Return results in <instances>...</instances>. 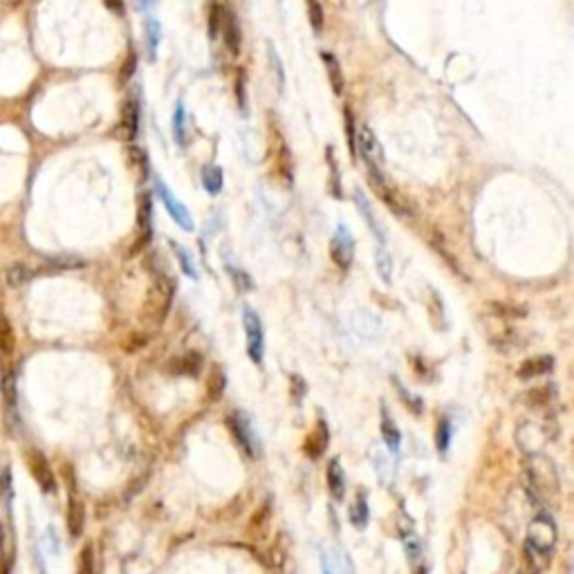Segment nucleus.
I'll return each instance as SVG.
<instances>
[{
  "label": "nucleus",
  "mask_w": 574,
  "mask_h": 574,
  "mask_svg": "<svg viewBox=\"0 0 574 574\" xmlns=\"http://www.w3.org/2000/svg\"><path fill=\"white\" fill-rule=\"evenodd\" d=\"M527 476H530L532 487L543 500H552L554 496H559V489H561L559 474H556L554 462L549 460L547 455L532 453L527 458Z\"/></svg>",
  "instance_id": "obj_1"
},
{
  "label": "nucleus",
  "mask_w": 574,
  "mask_h": 574,
  "mask_svg": "<svg viewBox=\"0 0 574 574\" xmlns=\"http://www.w3.org/2000/svg\"><path fill=\"white\" fill-rule=\"evenodd\" d=\"M171 301H173V283H171L168 279H157V283L153 285L151 294H148L146 309H144L142 319L153 330L159 328V326L164 323L166 314H168Z\"/></svg>",
  "instance_id": "obj_2"
},
{
  "label": "nucleus",
  "mask_w": 574,
  "mask_h": 574,
  "mask_svg": "<svg viewBox=\"0 0 574 574\" xmlns=\"http://www.w3.org/2000/svg\"><path fill=\"white\" fill-rule=\"evenodd\" d=\"M554 545H556V527L552 519L545 514H538L530 523V530H527V552L549 554L554 549Z\"/></svg>",
  "instance_id": "obj_3"
},
{
  "label": "nucleus",
  "mask_w": 574,
  "mask_h": 574,
  "mask_svg": "<svg viewBox=\"0 0 574 574\" xmlns=\"http://www.w3.org/2000/svg\"><path fill=\"white\" fill-rule=\"evenodd\" d=\"M243 326L247 335V354L254 363L262 361V354H265V335H262V323L260 316L251 307L243 309Z\"/></svg>",
  "instance_id": "obj_4"
},
{
  "label": "nucleus",
  "mask_w": 574,
  "mask_h": 574,
  "mask_svg": "<svg viewBox=\"0 0 574 574\" xmlns=\"http://www.w3.org/2000/svg\"><path fill=\"white\" fill-rule=\"evenodd\" d=\"M155 191H157V195H159V200L164 202L168 215L178 222V227H182L185 232H193V220H191L189 209L175 198L173 193H171V189L166 187V182H162L159 178H155Z\"/></svg>",
  "instance_id": "obj_5"
},
{
  "label": "nucleus",
  "mask_w": 574,
  "mask_h": 574,
  "mask_svg": "<svg viewBox=\"0 0 574 574\" xmlns=\"http://www.w3.org/2000/svg\"><path fill=\"white\" fill-rule=\"evenodd\" d=\"M330 256L335 260V265L341 269H348L354 258V238L348 232L346 225H339L335 238L330 240Z\"/></svg>",
  "instance_id": "obj_6"
},
{
  "label": "nucleus",
  "mask_w": 574,
  "mask_h": 574,
  "mask_svg": "<svg viewBox=\"0 0 574 574\" xmlns=\"http://www.w3.org/2000/svg\"><path fill=\"white\" fill-rule=\"evenodd\" d=\"M27 465H29V472L36 480V485L43 493H54L56 491V478H54V472L48 462V458H45L39 449H32L27 453Z\"/></svg>",
  "instance_id": "obj_7"
},
{
  "label": "nucleus",
  "mask_w": 574,
  "mask_h": 574,
  "mask_svg": "<svg viewBox=\"0 0 574 574\" xmlns=\"http://www.w3.org/2000/svg\"><path fill=\"white\" fill-rule=\"evenodd\" d=\"M67 534L72 538H79L86 530V505L76 496H70L67 500Z\"/></svg>",
  "instance_id": "obj_8"
},
{
  "label": "nucleus",
  "mask_w": 574,
  "mask_h": 574,
  "mask_svg": "<svg viewBox=\"0 0 574 574\" xmlns=\"http://www.w3.org/2000/svg\"><path fill=\"white\" fill-rule=\"evenodd\" d=\"M220 32L225 36V45L227 50L232 52L234 56H238L240 52V43H243V36H240V27H238V18L232 11H225L222 9V25H220Z\"/></svg>",
  "instance_id": "obj_9"
},
{
  "label": "nucleus",
  "mask_w": 574,
  "mask_h": 574,
  "mask_svg": "<svg viewBox=\"0 0 574 574\" xmlns=\"http://www.w3.org/2000/svg\"><path fill=\"white\" fill-rule=\"evenodd\" d=\"M554 368V359L549 354H541V357H532L525 359L519 368V377L521 380H534V377H543L547 373H552Z\"/></svg>",
  "instance_id": "obj_10"
},
{
  "label": "nucleus",
  "mask_w": 574,
  "mask_h": 574,
  "mask_svg": "<svg viewBox=\"0 0 574 574\" xmlns=\"http://www.w3.org/2000/svg\"><path fill=\"white\" fill-rule=\"evenodd\" d=\"M328 489L332 493V498L335 500H343L346 496V478H343V469L339 467V460H330L328 465Z\"/></svg>",
  "instance_id": "obj_11"
},
{
  "label": "nucleus",
  "mask_w": 574,
  "mask_h": 574,
  "mask_svg": "<svg viewBox=\"0 0 574 574\" xmlns=\"http://www.w3.org/2000/svg\"><path fill=\"white\" fill-rule=\"evenodd\" d=\"M321 59H323V63H326L332 93H335L337 97H341V93H343V72H341V65L337 61V56L330 54V52H321Z\"/></svg>",
  "instance_id": "obj_12"
},
{
  "label": "nucleus",
  "mask_w": 574,
  "mask_h": 574,
  "mask_svg": "<svg viewBox=\"0 0 574 574\" xmlns=\"http://www.w3.org/2000/svg\"><path fill=\"white\" fill-rule=\"evenodd\" d=\"M124 128H126V137L128 140H135L137 131H140V101L135 97L126 103L124 108Z\"/></svg>",
  "instance_id": "obj_13"
},
{
  "label": "nucleus",
  "mask_w": 574,
  "mask_h": 574,
  "mask_svg": "<svg viewBox=\"0 0 574 574\" xmlns=\"http://www.w3.org/2000/svg\"><path fill=\"white\" fill-rule=\"evenodd\" d=\"M229 424H232V433L238 438V442L243 444V449L251 455L256 449H254V442H251V431H249V424L245 418H240V415H234V418H229Z\"/></svg>",
  "instance_id": "obj_14"
},
{
  "label": "nucleus",
  "mask_w": 574,
  "mask_h": 574,
  "mask_svg": "<svg viewBox=\"0 0 574 574\" xmlns=\"http://www.w3.org/2000/svg\"><path fill=\"white\" fill-rule=\"evenodd\" d=\"M375 269L377 274H380V279L388 285L390 281H393V258H390V254L386 251L384 245H380L375 249Z\"/></svg>",
  "instance_id": "obj_15"
},
{
  "label": "nucleus",
  "mask_w": 574,
  "mask_h": 574,
  "mask_svg": "<svg viewBox=\"0 0 574 574\" xmlns=\"http://www.w3.org/2000/svg\"><path fill=\"white\" fill-rule=\"evenodd\" d=\"M202 185H204V189L209 195L220 193L222 191V171H220V166H213V164L204 166L202 168Z\"/></svg>",
  "instance_id": "obj_16"
},
{
  "label": "nucleus",
  "mask_w": 574,
  "mask_h": 574,
  "mask_svg": "<svg viewBox=\"0 0 574 574\" xmlns=\"http://www.w3.org/2000/svg\"><path fill=\"white\" fill-rule=\"evenodd\" d=\"M382 435H384V442L388 444L390 451H397L399 449V431H397V424L390 420L386 406L382 408Z\"/></svg>",
  "instance_id": "obj_17"
},
{
  "label": "nucleus",
  "mask_w": 574,
  "mask_h": 574,
  "mask_svg": "<svg viewBox=\"0 0 574 574\" xmlns=\"http://www.w3.org/2000/svg\"><path fill=\"white\" fill-rule=\"evenodd\" d=\"M354 200H357V206H359V211H361V215L366 218V222H368V227L373 229V234L380 238V245H386V238H384V234H382V229H380V225H377V220L373 218V211H371V204H368V200H366V195L357 189L354 191Z\"/></svg>",
  "instance_id": "obj_18"
},
{
  "label": "nucleus",
  "mask_w": 574,
  "mask_h": 574,
  "mask_svg": "<svg viewBox=\"0 0 574 574\" xmlns=\"http://www.w3.org/2000/svg\"><path fill=\"white\" fill-rule=\"evenodd\" d=\"M321 563H323V570L326 574H352V568L346 559H343V554H323L321 556Z\"/></svg>",
  "instance_id": "obj_19"
},
{
  "label": "nucleus",
  "mask_w": 574,
  "mask_h": 574,
  "mask_svg": "<svg viewBox=\"0 0 574 574\" xmlns=\"http://www.w3.org/2000/svg\"><path fill=\"white\" fill-rule=\"evenodd\" d=\"M554 395H556L554 384H545V386L534 388V390H530V393H527V404L534 406V408L545 406V404H549V401L554 399Z\"/></svg>",
  "instance_id": "obj_20"
},
{
  "label": "nucleus",
  "mask_w": 574,
  "mask_h": 574,
  "mask_svg": "<svg viewBox=\"0 0 574 574\" xmlns=\"http://www.w3.org/2000/svg\"><path fill=\"white\" fill-rule=\"evenodd\" d=\"M76 574H95V547L93 543H86L79 552Z\"/></svg>",
  "instance_id": "obj_21"
},
{
  "label": "nucleus",
  "mask_w": 574,
  "mask_h": 574,
  "mask_svg": "<svg viewBox=\"0 0 574 574\" xmlns=\"http://www.w3.org/2000/svg\"><path fill=\"white\" fill-rule=\"evenodd\" d=\"M173 135L178 144H187V119H185V106L178 101L175 114H173Z\"/></svg>",
  "instance_id": "obj_22"
},
{
  "label": "nucleus",
  "mask_w": 574,
  "mask_h": 574,
  "mask_svg": "<svg viewBox=\"0 0 574 574\" xmlns=\"http://www.w3.org/2000/svg\"><path fill=\"white\" fill-rule=\"evenodd\" d=\"M491 309H493V314L502 316V319H523V316H527L525 307L512 305V303H491Z\"/></svg>",
  "instance_id": "obj_23"
},
{
  "label": "nucleus",
  "mask_w": 574,
  "mask_h": 574,
  "mask_svg": "<svg viewBox=\"0 0 574 574\" xmlns=\"http://www.w3.org/2000/svg\"><path fill=\"white\" fill-rule=\"evenodd\" d=\"M350 519H352V525H357V527H366V523H368V505H366L363 493L354 500L352 509H350Z\"/></svg>",
  "instance_id": "obj_24"
},
{
  "label": "nucleus",
  "mask_w": 574,
  "mask_h": 574,
  "mask_svg": "<svg viewBox=\"0 0 574 574\" xmlns=\"http://www.w3.org/2000/svg\"><path fill=\"white\" fill-rule=\"evenodd\" d=\"M200 354H187V357H182L178 359L173 366H175V373H187V375H195V373H200Z\"/></svg>",
  "instance_id": "obj_25"
},
{
  "label": "nucleus",
  "mask_w": 574,
  "mask_h": 574,
  "mask_svg": "<svg viewBox=\"0 0 574 574\" xmlns=\"http://www.w3.org/2000/svg\"><path fill=\"white\" fill-rule=\"evenodd\" d=\"M0 350L5 354L14 352V332H11V326L5 316H0Z\"/></svg>",
  "instance_id": "obj_26"
},
{
  "label": "nucleus",
  "mask_w": 574,
  "mask_h": 574,
  "mask_svg": "<svg viewBox=\"0 0 574 574\" xmlns=\"http://www.w3.org/2000/svg\"><path fill=\"white\" fill-rule=\"evenodd\" d=\"M307 11H309V25L312 29L319 34L326 25V18H323V7H321L319 0H307Z\"/></svg>",
  "instance_id": "obj_27"
},
{
  "label": "nucleus",
  "mask_w": 574,
  "mask_h": 574,
  "mask_svg": "<svg viewBox=\"0 0 574 574\" xmlns=\"http://www.w3.org/2000/svg\"><path fill=\"white\" fill-rule=\"evenodd\" d=\"M159 36H162V27H159V22L155 18H151L146 22V41H148V52H151V56H155Z\"/></svg>",
  "instance_id": "obj_28"
},
{
  "label": "nucleus",
  "mask_w": 574,
  "mask_h": 574,
  "mask_svg": "<svg viewBox=\"0 0 574 574\" xmlns=\"http://www.w3.org/2000/svg\"><path fill=\"white\" fill-rule=\"evenodd\" d=\"M171 247H173L175 256L180 258V267H182V272H185L191 281H198V272H195V269H193V265H191V256H189V251H187L185 247H178L175 243L171 245Z\"/></svg>",
  "instance_id": "obj_29"
},
{
  "label": "nucleus",
  "mask_w": 574,
  "mask_h": 574,
  "mask_svg": "<svg viewBox=\"0 0 574 574\" xmlns=\"http://www.w3.org/2000/svg\"><path fill=\"white\" fill-rule=\"evenodd\" d=\"M267 56H269V65H272V70H274V74H276V88H279V93L283 95V86H285V74H283V63H281V59H279V54H276V50L272 48H267Z\"/></svg>",
  "instance_id": "obj_30"
},
{
  "label": "nucleus",
  "mask_w": 574,
  "mask_h": 574,
  "mask_svg": "<svg viewBox=\"0 0 574 574\" xmlns=\"http://www.w3.org/2000/svg\"><path fill=\"white\" fill-rule=\"evenodd\" d=\"M220 25H222V7L213 5L211 14H209V34L211 39H215V34H220Z\"/></svg>",
  "instance_id": "obj_31"
},
{
  "label": "nucleus",
  "mask_w": 574,
  "mask_h": 574,
  "mask_svg": "<svg viewBox=\"0 0 574 574\" xmlns=\"http://www.w3.org/2000/svg\"><path fill=\"white\" fill-rule=\"evenodd\" d=\"M29 276H32V272H29L27 267H22V265H18V267H14V269H9V272H7V279H9L11 285L25 283V281H29Z\"/></svg>",
  "instance_id": "obj_32"
},
{
  "label": "nucleus",
  "mask_w": 574,
  "mask_h": 574,
  "mask_svg": "<svg viewBox=\"0 0 574 574\" xmlns=\"http://www.w3.org/2000/svg\"><path fill=\"white\" fill-rule=\"evenodd\" d=\"M451 429H449V422L446 420H442L440 424H438V449L444 453L446 451V446H449V438H451V433H449Z\"/></svg>",
  "instance_id": "obj_33"
},
{
  "label": "nucleus",
  "mask_w": 574,
  "mask_h": 574,
  "mask_svg": "<svg viewBox=\"0 0 574 574\" xmlns=\"http://www.w3.org/2000/svg\"><path fill=\"white\" fill-rule=\"evenodd\" d=\"M103 3H106L114 14H124V0H103Z\"/></svg>",
  "instance_id": "obj_34"
},
{
  "label": "nucleus",
  "mask_w": 574,
  "mask_h": 574,
  "mask_svg": "<svg viewBox=\"0 0 574 574\" xmlns=\"http://www.w3.org/2000/svg\"><path fill=\"white\" fill-rule=\"evenodd\" d=\"M238 103H240V108H245V86H243V74H240V81H238Z\"/></svg>",
  "instance_id": "obj_35"
},
{
  "label": "nucleus",
  "mask_w": 574,
  "mask_h": 574,
  "mask_svg": "<svg viewBox=\"0 0 574 574\" xmlns=\"http://www.w3.org/2000/svg\"><path fill=\"white\" fill-rule=\"evenodd\" d=\"M348 114V140H350V148L354 151V131H352V114H350V110L346 112Z\"/></svg>",
  "instance_id": "obj_36"
},
{
  "label": "nucleus",
  "mask_w": 574,
  "mask_h": 574,
  "mask_svg": "<svg viewBox=\"0 0 574 574\" xmlns=\"http://www.w3.org/2000/svg\"><path fill=\"white\" fill-rule=\"evenodd\" d=\"M519 574H523V572H519Z\"/></svg>",
  "instance_id": "obj_37"
}]
</instances>
